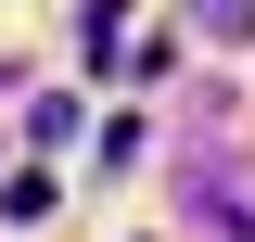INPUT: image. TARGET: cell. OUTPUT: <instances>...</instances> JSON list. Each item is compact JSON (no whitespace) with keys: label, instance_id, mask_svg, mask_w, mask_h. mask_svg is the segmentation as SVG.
Here are the masks:
<instances>
[{"label":"cell","instance_id":"6da1fadb","mask_svg":"<svg viewBox=\"0 0 255 242\" xmlns=\"http://www.w3.org/2000/svg\"><path fill=\"white\" fill-rule=\"evenodd\" d=\"M0 217H51V166H13L0 179Z\"/></svg>","mask_w":255,"mask_h":242}]
</instances>
